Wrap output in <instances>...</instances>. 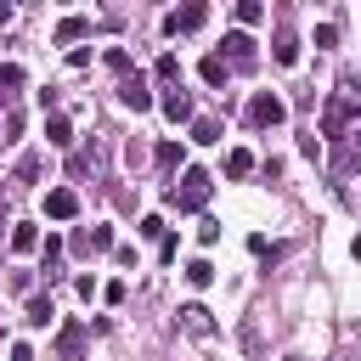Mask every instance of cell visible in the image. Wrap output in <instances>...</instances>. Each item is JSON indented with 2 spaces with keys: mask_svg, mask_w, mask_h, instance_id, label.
I'll return each instance as SVG.
<instances>
[{
  "mask_svg": "<svg viewBox=\"0 0 361 361\" xmlns=\"http://www.w3.org/2000/svg\"><path fill=\"white\" fill-rule=\"evenodd\" d=\"M209 192H214V186H209V175H203V169H186V175H180V186H169V209L197 214V209L209 203Z\"/></svg>",
  "mask_w": 361,
  "mask_h": 361,
  "instance_id": "6da1fadb",
  "label": "cell"
},
{
  "mask_svg": "<svg viewBox=\"0 0 361 361\" xmlns=\"http://www.w3.org/2000/svg\"><path fill=\"white\" fill-rule=\"evenodd\" d=\"M288 118V102L282 96H271V90H254L248 96V124L254 130H271V124H282Z\"/></svg>",
  "mask_w": 361,
  "mask_h": 361,
  "instance_id": "7a4b0ae2",
  "label": "cell"
},
{
  "mask_svg": "<svg viewBox=\"0 0 361 361\" xmlns=\"http://www.w3.org/2000/svg\"><path fill=\"white\" fill-rule=\"evenodd\" d=\"M350 118H355V96H333V102L322 107V135H327V141H344V135H350Z\"/></svg>",
  "mask_w": 361,
  "mask_h": 361,
  "instance_id": "3957f363",
  "label": "cell"
},
{
  "mask_svg": "<svg viewBox=\"0 0 361 361\" xmlns=\"http://www.w3.org/2000/svg\"><path fill=\"white\" fill-rule=\"evenodd\" d=\"M45 214H51V220H73V214H79V192H73V186H51V192H45Z\"/></svg>",
  "mask_w": 361,
  "mask_h": 361,
  "instance_id": "277c9868",
  "label": "cell"
},
{
  "mask_svg": "<svg viewBox=\"0 0 361 361\" xmlns=\"http://www.w3.org/2000/svg\"><path fill=\"white\" fill-rule=\"evenodd\" d=\"M203 17H209V6H180L164 17V34H192V28H203Z\"/></svg>",
  "mask_w": 361,
  "mask_h": 361,
  "instance_id": "5b68a950",
  "label": "cell"
},
{
  "mask_svg": "<svg viewBox=\"0 0 361 361\" xmlns=\"http://www.w3.org/2000/svg\"><path fill=\"white\" fill-rule=\"evenodd\" d=\"M118 96H124V107H135V113H147V107H152V90H147V79H141V73H130V79L118 85Z\"/></svg>",
  "mask_w": 361,
  "mask_h": 361,
  "instance_id": "8992f818",
  "label": "cell"
},
{
  "mask_svg": "<svg viewBox=\"0 0 361 361\" xmlns=\"http://www.w3.org/2000/svg\"><path fill=\"white\" fill-rule=\"evenodd\" d=\"M180 327H186L192 338H209V333H214V316H209L203 305H180Z\"/></svg>",
  "mask_w": 361,
  "mask_h": 361,
  "instance_id": "52a82bcc",
  "label": "cell"
},
{
  "mask_svg": "<svg viewBox=\"0 0 361 361\" xmlns=\"http://www.w3.org/2000/svg\"><path fill=\"white\" fill-rule=\"evenodd\" d=\"M39 169H45V152H23V158H17V169H11V180H17V186H34V180H39Z\"/></svg>",
  "mask_w": 361,
  "mask_h": 361,
  "instance_id": "ba28073f",
  "label": "cell"
},
{
  "mask_svg": "<svg viewBox=\"0 0 361 361\" xmlns=\"http://www.w3.org/2000/svg\"><path fill=\"white\" fill-rule=\"evenodd\" d=\"M361 169V141H338V152H333V175H355Z\"/></svg>",
  "mask_w": 361,
  "mask_h": 361,
  "instance_id": "9c48e42d",
  "label": "cell"
},
{
  "mask_svg": "<svg viewBox=\"0 0 361 361\" xmlns=\"http://www.w3.org/2000/svg\"><path fill=\"white\" fill-rule=\"evenodd\" d=\"M226 51H231V62H237V68H254V39H248L243 28H237V34H226Z\"/></svg>",
  "mask_w": 361,
  "mask_h": 361,
  "instance_id": "30bf717a",
  "label": "cell"
},
{
  "mask_svg": "<svg viewBox=\"0 0 361 361\" xmlns=\"http://www.w3.org/2000/svg\"><path fill=\"white\" fill-rule=\"evenodd\" d=\"M164 113H169L175 124H180V118H192V96H186L180 85H169V90H164Z\"/></svg>",
  "mask_w": 361,
  "mask_h": 361,
  "instance_id": "8fae6325",
  "label": "cell"
},
{
  "mask_svg": "<svg viewBox=\"0 0 361 361\" xmlns=\"http://www.w3.org/2000/svg\"><path fill=\"white\" fill-rule=\"evenodd\" d=\"M51 316H56L51 293H34V299H28V316H23V322H28V327H51Z\"/></svg>",
  "mask_w": 361,
  "mask_h": 361,
  "instance_id": "7c38bea8",
  "label": "cell"
},
{
  "mask_svg": "<svg viewBox=\"0 0 361 361\" xmlns=\"http://www.w3.org/2000/svg\"><path fill=\"white\" fill-rule=\"evenodd\" d=\"M45 141H51V147H73V124H68L62 113H51V118H45Z\"/></svg>",
  "mask_w": 361,
  "mask_h": 361,
  "instance_id": "4fadbf2b",
  "label": "cell"
},
{
  "mask_svg": "<svg viewBox=\"0 0 361 361\" xmlns=\"http://www.w3.org/2000/svg\"><path fill=\"white\" fill-rule=\"evenodd\" d=\"M79 344H85V327H79V322H68V327L56 333V355H68V361H73V355H79Z\"/></svg>",
  "mask_w": 361,
  "mask_h": 361,
  "instance_id": "5bb4252c",
  "label": "cell"
},
{
  "mask_svg": "<svg viewBox=\"0 0 361 361\" xmlns=\"http://www.w3.org/2000/svg\"><path fill=\"white\" fill-rule=\"evenodd\" d=\"M248 169H254V152H248V147H231V152H226V175H231V180H243Z\"/></svg>",
  "mask_w": 361,
  "mask_h": 361,
  "instance_id": "9a60e30c",
  "label": "cell"
},
{
  "mask_svg": "<svg viewBox=\"0 0 361 361\" xmlns=\"http://www.w3.org/2000/svg\"><path fill=\"white\" fill-rule=\"evenodd\" d=\"M11 248H17V254H34V248H39V226H28V220H23V226L11 231Z\"/></svg>",
  "mask_w": 361,
  "mask_h": 361,
  "instance_id": "2e32d148",
  "label": "cell"
},
{
  "mask_svg": "<svg viewBox=\"0 0 361 361\" xmlns=\"http://www.w3.org/2000/svg\"><path fill=\"white\" fill-rule=\"evenodd\" d=\"M197 73H203V85H214V90H220V85H226V56H203V68H197Z\"/></svg>",
  "mask_w": 361,
  "mask_h": 361,
  "instance_id": "e0dca14e",
  "label": "cell"
},
{
  "mask_svg": "<svg viewBox=\"0 0 361 361\" xmlns=\"http://www.w3.org/2000/svg\"><path fill=\"white\" fill-rule=\"evenodd\" d=\"M186 282H192V288H209V282H214V265H209V259H186Z\"/></svg>",
  "mask_w": 361,
  "mask_h": 361,
  "instance_id": "ac0fdd59",
  "label": "cell"
},
{
  "mask_svg": "<svg viewBox=\"0 0 361 361\" xmlns=\"http://www.w3.org/2000/svg\"><path fill=\"white\" fill-rule=\"evenodd\" d=\"M85 28H90V17H62V23H56V39L68 45V39H79Z\"/></svg>",
  "mask_w": 361,
  "mask_h": 361,
  "instance_id": "d6986e66",
  "label": "cell"
},
{
  "mask_svg": "<svg viewBox=\"0 0 361 361\" xmlns=\"http://www.w3.org/2000/svg\"><path fill=\"white\" fill-rule=\"evenodd\" d=\"M276 62H282V68H293V62H299V39H293V34H282V39H276Z\"/></svg>",
  "mask_w": 361,
  "mask_h": 361,
  "instance_id": "ffe728a7",
  "label": "cell"
},
{
  "mask_svg": "<svg viewBox=\"0 0 361 361\" xmlns=\"http://www.w3.org/2000/svg\"><path fill=\"white\" fill-rule=\"evenodd\" d=\"M192 141H203V147L220 141V118H197V124H192Z\"/></svg>",
  "mask_w": 361,
  "mask_h": 361,
  "instance_id": "44dd1931",
  "label": "cell"
},
{
  "mask_svg": "<svg viewBox=\"0 0 361 361\" xmlns=\"http://www.w3.org/2000/svg\"><path fill=\"white\" fill-rule=\"evenodd\" d=\"M152 158H158V169H175V164H180V141H158Z\"/></svg>",
  "mask_w": 361,
  "mask_h": 361,
  "instance_id": "7402d4cb",
  "label": "cell"
},
{
  "mask_svg": "<svg viewBox=\"0 0 361 361\" xmlns=\"http://www.w3.org/2000/svg\"><path fill=\"white\" fill-rule=\"evenodd\" d=\"M17 85H23V68L17 62H0V96H11Z\"/></svg>",
  "mask_w": 361,
  "mask_h": 361,
  "instance_id": "603a6c76",
  "label": "cell"
},
{
  "mask_svg": "<svg viewBox=\"0 0 361 361\" xmlns=\"http://www.w3.org/2000/svg\"><path fill=\"white\" fill-rule=\"evenodd\" d=\"M152 73H158V79H175V73H180V56H175V51H164V56H158V68H152Z\"/></svg>",
  "mask_w": 361,
  "mask_h": 361,
  "instance_id": "cb8c5ba5",
  "label": "cell"
},
{
  "mask_svg": "<svg viewBox=\"0 0 361 361\" xmlns=\"http://www.w3.org/2000/svg\"><path fill=\"white\" fill-rule=\"evenodd\" d=\"M259 17H265L259 0H243V6H237V23H259Z\"/></svg>",
  "mask_w": 361,
  "mask_h": 361,
  "instance_id": "d4e9b609",
  "label": "cell"
},
{
  "mask_svg": "<svg viewBox=\"0 0 361 361\" xmlns=\"http://www.w3.org/2000/svg\"><path fill=\"white\" fill-rule=\"evenodd\" d=\"M107 68H113V73H124V79H130V51H118V45H113V51H107Z\"/></svg>",
  "mask_w": 361,
  "mask_h": 361,
  "instance_id": "484cf974",
  "label": "cell"
},
{
  "mask_svg": "<svg viewBox=\"0 0 361 361\" xmlns=\"http://www.w3.org/2000/svg\"><path fill=\"white\" fill-rule=\"evenodd\" d=\"M214 237H220V226H214V220H209V214H203V220H197V243H203V248H209V243H214Z\"/></svg>",
  "mask_w": 361,
  "mask_h": 361,
  "instance_id": "4316f807",
  "label": "cell"
},
{
  "mask_svg": "<svg viewBox=\"0 0 361 361\" xmlns=\"http://www.w3.org/2000/svg\"><path fill=\"white\" fill-rule=\"evenodd\" d=\"M113 243V226H90V248H107Z\"/></svg>",
  "mask_w": 361,
  "mask_h": 361,
  "instance_id": "83f0119b",
  "label": "cell"
},
{
  "mask_svg": "<svg viewBox=\"0 0 361 361\" xmlns=\"http://www.w3.org/2000/svg\"><path fill=\"white\" fill-rule=\"evenodd\" d=\"M39 254H45V271H51V265L62 259V243H56V237H45V248H39Z\"/></svg>",
  "mask_w": 361,
  "mask_h": 361,
  "instance_id": "f1b7e54d",
  "label": "cell"
},
{
  "mask_svg": "<svg viewBox=\"0 0 361 361\" xmlns=\"http://www.w3.org/2000/svg\"><path fill=\"white\" fill-rule=\"evenodd\" d=\"M6 23H11V6H6V0H0V28H6Z\"/></svg>",
  "mask_w": 361,
  "mask_h": 361,
  "instance_id": "f546056e",
  "label": "cell"
},
{
  "mask_svg": "<svg viewBox=\"0 0 361 361\" xmlns=\"http://www.w3.org/2000/svg\"><path fill=\"white\" fill-rule=\"evenodd\" d=\"M350 254H355V259H361V237H355V243H350Z\"/></svg>",
  "mask_w": 361,
  "mask_h": 361,
  "instance_id": "4dcf8cb0",
  "label": "cell"
},
{
  "mask_svg": "<svg viewBox=\"0 0 361 361\" xmlns=\"http://www.w3.org/2000/svg\"><path fill=\"white\" fill-rule=\"evenodd\" d=\"M0 141H6V135H0Z\"/></svg>",
  "mask_w": 361,
  "mask_h": 361,
  "instance_id": "1f68e13d",
  "label": "cell"
}]
</instances>
